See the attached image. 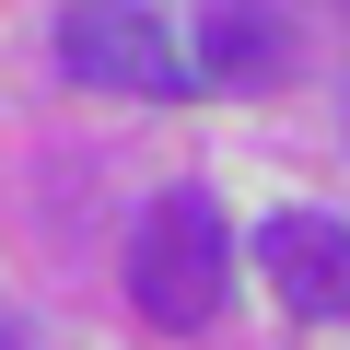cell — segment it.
Here are the masks:
<instances>
[{"instance_id":"obj_1","label":"cell","mask_w":350,"mask_h":350,"mask_svg":"<svg viewBox=\"0 0 350 350\" xmlns=\"http://www.w3.org/2000/svg\"><path fill=\"white\" fill-rule=\"evenodd\" d=\"M222 292H234V234H222V211H211L199 187H163V199L140 211V234H129V304H140L152 327H211Z\"/></svg>"},{"instance_id":"obj_5","label":"cell","mask_w":350,"mask_h":350,"mask_svg":"<svg viewBox=\"0 0 350 350\" xmlns=\"http://www.w3.org/2000/svg\"><path fill=\"white\" fill-rule=\"evenodd\" d=\"M0 350H24V327H12V315H0Z\"/></svg>"},{"instance_id":"obj_2","label":"cell","mask_w":350,"mask_h":350,"mask_svg":"<svg viewBox=\"0 0 350 350\" xmlns=\"http://www.w3.org/2000/svg\"><path fill=\"white\" fill-rule=\"evenodd\" d=\"M59 70L70 82H94V94H199L211 70H199V47L175 36L163 12H140V0H70L59 12Z\"/></svg>"},{"instance_id":"obj_4","label":"cell","mask_w":350,"mask_h":350,"mask_svg":"<svg viewBox=\"0 0 350 350\" xmlns=\"http://www.w3.org/2000/svg\"><path fill=\"white\" fill-rule=\"evenodd\" d=\"M199 70L211 82H280L292 70V24L269 12V0H222L211 36H199Z\"/></svg>"},{"instance_id":"obj_3","label":"cell","mask_w":350,"mask_h":350,"mask_svg":"<svg viewBox=\"0 0 350 350\" xmlns=\"http://www.w3.org/2000/svg\"><path fill=\"white\" fill-rule=\"evenodd\" d=\"M257 269H269V292H280L292 315H315V327H350V222L280 211V222H257Z\"/></svg>"}]
</instances>
